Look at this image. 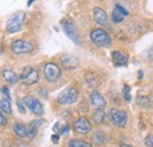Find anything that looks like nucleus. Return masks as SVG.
I'll return each instance as SVG.
<instances>
[{
  "instance_id": "nucleus-20",
  "label": "nucleus",
  "mask_w": 153,
  "mask_h": 147,
  "mask_svg": "<svg viewBox=\"0 0 153 147\" xmlns=\"http://www.w3.org/2000/svg\"><path fill=\"white\" fill-rule=\"evenodd\" d=\"M13 131H14V134L19 138H26L27 137V128L24 124H20V122H17L14 124L13 126Z\"/></svg>"
},
{
  "instance_id": "nucleus-8",
  "label": "nucleus",
  "mask_w": 153,
  "mask_h": 147,
  "mask_svg": "<svg viewBox=\"0 0 153 147\" xmlns=\"http://www.w3.org/2000/svg\"><path fill=\"white\" fill-rule=\"evenodd\" d=\"M110 118H111V121L117 127H125L126 124H127V113L125 111L111 108Z\"/></svg>"
},
{
  "instance_id": "nucleus-23",
  "label": "nucleus",
  "mask_w": 153,
  "mask_h": 147,
  "mask_svg": "<svg viewBox=\"0 0 153 147\" xmlns=\"http://www.w3.org/2000/svg\"><path fill=\"white\" fill-rule=\"evenodd\" d=\"M93 141L96 143L97 145H102L106 143V135L104 134V132L101 131H97L93 135Z\"/></svg>"
},
{
  "instance_id": "nucleus-1",
  "label": "nucleus",
  "mask_w": 153,
  "mask_h": 147,
  "mask_svg": "<svg viewBox=\"0 0 153 147\" xmlns=\"http://www.w3.org/2000/svg\"><path fill=\"white\" fill-rule=\"evenodd\" d=\"M26 19V14L24 11H18L16 12L13 16H11L10 19L6 22V31L11 34L19 32L20 30L22 28V25L25 22Z\"/></svg>"
},
{
  "instance_id": "nucleus-24",
  "label": "nucleus",
  "mask_w": 153,
  "mask_h": 147,
  "mask_svg": "<svg viewBox=\"0 0 153 147\" xmlns=\"http://www.w3.org/2000/svg\"><path fill=\"white\" fill-rule=\"evenodd\" d=\"M86 80H87V82L90 84V86H98V84H99V79H98V76H97L96 74L87 73Z\"/></svg>"
},
{
  "instance_id": "nucleus-27",
  "label": "nucleus",
  "mask_w": 153,
  "mask_h": 147,
  "mask_svg": "<svg viewBox=\"0 0 153 147\" xmlns=\"http://www.w3.org/2000/svg\"><path fill=\"white\" fill-rule=\"evenodd\" d=\"M145 145L147 147H153V135H149L145 138Z\"/></svg>"
},
{
  "instance_id": "nucleus-33",
  "label": "nucleus",
  "mask_w": 153,
  "mask_h": 147,
  "mask_svg": "<svg viewBox=\"0 0 153 147\" xmlns=\"http://www.w3.org/2000/svg\"><path fill=\"white\" fill-rule=\"evenodd\" d=\"M53 131H54V132H60V131H59V122H57V124L54 125V127H53Z\"/></svg>"
},
{
  "instance_id": "nucleus-3",
  "label": "nucleus",
  "mask_w": 153,
  "mask_h": 147,
  "mask_svg": "<svg viewBox=\"0 0 153 147\" xmlns=\"http://www.w3.org/2000/svg\"><path fill=\"white\" fill-rule=\"evenodd\" d=\"M61 27H62L65 34L70 38L76 45H80L81 44V39L79 37V34H78L76 25H74V22L71 19H64L61 21Z\"/></svg>"
},
{
  "instance_id": "nucleus-32",
  "label": "nucleus",
  "mask_w": 153,
  "mask_h": 147,
  "mask_svg": "<svg viewBox=\"0 0 153 147\" xmlns=\"http://www.w3.org/2000/svg\"><path fill=\"white\" fill-rule=\"evenodd\" d=\"M147 55H149V59L150 60H153V46L149 50V53H147Z\"/></svg>"
},
{
  "instance_id": "nucleus-10",
  "label": "nucleus",
  "mask_w": 153,
  "mask_h": 147,
  "mask_svg": "<svg viewBox=\"0 0 153 147\" xmlns=\"http://www.w3.org/2000/svg\"><path fill=\"white\" fill-rule=\"evenodd\" d=\"M91 122L90 120L86 118V117H81L76 120L73 125V129L76 133H79V134H87L88 132H91Z\"/></svg>"
},
{
  "instance_id": "nucleus-29",
  "label": "nucleus",
  "mask_w": 153,
  "mask_h": 147,
  "mask_svg": "<svg viewBox=\"0 0 153 147\" xmlns=\"http://www.w3.org/2000/svg\"><path fill=\"white\" fill-rule=\"evenodd\" d=\"M1 92L5 94V97H6V99H8V100H11V92H10V90H8V87H2L1 88Z\"/></svg>"
},
{
  "instance_id": "nucleus-9",
  "label": "nucleus",
  "mask_w": 153,
  "mask_h": 147,
  "mask_svg": "<svg viewBox=\"0 0 153 147\" xmlns=\"http://www.w3.org/2000/svg\"><path fill=\"white\" fill-rule=\"evenodd\" d=\"M44 74H45V78L50 82H54V81H57L58 79L60 78L61 71H60V68H59V66H58L57 64L48 62L44 67Z\"/></svg>"
},
{
  "instance_id": "nucleus-28",
  "label": "nucleus",
  "mask_w": 153,
  "mask_h": 147,
  "mask_svg": "<svg viewBox=\"0 0 153 147\" xmlns=\"http://www.w3.org/2000/svg\"><path fill=\"white\" fill-rule=\"evenodd\" d=\"M7 122H8V121H7V118L5 117L4 113L0 112V126H6Z\"/></svg>"
},
{
  "instance_id": "nucleus-17",
  "label": "nucleus",
  "mask_w": 153,
  "mask_h": 147,
  "mask_svg": "<svg viewBox=\"0 0 153 147\" xmlns=\"http://www.w3.org/2000/svg\"><path fill=\"white\" fill-rule=\"evenodd\" d=\"M137 105L143 107V108H152L153 98L146 97V95H140V97L137 98Z\"/></svg>"
},
{
  "instance_id": "nucleus-13",
  "label": "nucleus",
  "mask_w": 153,
  "mask_h": 147,
  "mask_svg": "<svg viewBox=\"0 0 153 147\" xmlns=\"http://www.w3.org/2000/svg\"><path fill=\"white\" fill-rule=\"evenodd\" d=\"M127 14H128V12L123 6L115 5L114 10L112 11V20H113V22H117V24L118 22H121Z\"/></svg>"
},
{
  "instance_id": "nucleus-4",
  "label": "nucleus",
  "mask_w": 153,
  "mask_h": 147,
  "mask_svg": "<svg viewBox=\"0 0 153 147\" xmlns=\"http://www.w3.org/2000/svg\"><path fill=\"white\" fill-rule=\"evenodd\" d=\"M78 98H79V92L76 87H68L59 94L58 102L60 105H71L76 102Z\"/></svg>"
},
{
  "instance_id": "nucleus-31",
  "label": "nucleus",
  "mask_w": 153,
  "mask_h": 147,
  "mask_svg": "<svg viewBox=\"0 0 153 147\" xmlns=\"http://www.w3.org/2000/svg\"><path fill=\"white\" fill-rule=\"evenodd\" d=\"M51 139H52V141H53L54 144H57L58 141H59V135H58V134H53Z\"/></svg>"
},
{
  "instance_id": "nucleus-30",
  "label": "nucleus",
  "mask_w": 153,
  "mask_h": 147,
  "mask_svg": "<svg viewBox=\"0 0 153 147\" xmlns=\"http://www.w3.org/2000/svg\"><path fill=\"white\" fill-rule=\"evenodd\" d=\"M70 131V126L68 125H65V126H62V128L60 129V133L61 134H65V133H67Z\"/></svg>"
},
{
  "instance_id": "nucleus-11",
  "label": "nucleus",
  "mask_w": 153,
  "mask_h": 147,
  "mask_svg": "<svg viewBox=\"0 0 153 147\" xmlns=\"http://www.w3.org/2000/svg\"><path fill=\"white\" fill-rule=\"evenodd\" d=\"M60 61H61V65L65 68H67V70L78 68L79 65H80L79 59L76 58V55H72V54H64L60 58Z\"/></svg>"
},
{
  "instance_id": "nucleus-2",
  "label": "nucleus",
  "mask_w": 153,
  "mask_h": 147,
  "mask_svg": "<svg viewBox=\"0 0 153 147\" xmlns=\"http://www.w3.org/2000/svg\"><path fill=\"white\" fill-rule=\"evenodd\" d=\"M90 38H91L92 42L94 45H97L98 47H107L112 42L110 34L105 30H102V28H96V30H93L91 32V34H90Z\"/></svg>"
},
{
  "instance_id": "nucleus-37",
  "label": "nucleus",
  "mask_w": 153,
  "mask_h": 147,
  "mask_svg": "<svg viewBox=\"0 0 153 147\" xmlns=\"http://www.w3.org/2000/svg\"><path fill=\"white\" fill-rule=\"evenodd\" d=\"M0 53H1V47H0Z\"/></svg>"
},
{
  "instance_id": "nucleus-18",
  "label": "nucleus",
  "mask_w": 153,
  "mask_h": 147,
  "mask_svg": "<svg viewBox=\"0 0 153 147\" xmlns=\"http://www.w3.org/2000/svg\"><path fill=\"white\" fill-rule=\"evenodd\" d=\"M0 112L4 114H12V107H11V102L8 99L6 98H0Z\"/></svg>"
},
{
  "instance_id": "nucleus-25",
  "label": "nucleus",
  "mask_w": 153,
  "mask_h": 147,
  "mask_svg": "<svg viewBox=\"0 0 153 147\" xmlns=\"http://www.w3.org/2000/svg\"><path fill=\"white\" fill-rule=\"evenodd\" d=\"M123 94H124V98H125L126 101H131V88H130L128 85H125V86H124Z\"/></svg>"
},
{
  "instance_id": "nucleus-22",
  "label": "nucleus",
  "mask_w": 153,
  "mask_h": 147,
  "mask_svg": "<svg viewBox=\"0 0 153 147\" xmlns=\"http://www.w3.org/2000/svg\"><path fill=\"white\" fill-rule=\"evenodd\" d=\"M68 147H92V144L88 141H84V140L72 139L68 141Z\"/></svg>"
},
{
  "instance_id": "nucleus-16",
  "label": "nucleus",
  "mask_w": 153,
  "mask_h": 147,
  "mask_svg": "<svg viewBox=\"0 0 153 147\" xmlns=\"http://www.w3.org/2000/svg\"><path fill=\"white\" fill-rule=\"evenodd\" d=\"M42 122H44L42 120H33V121H31V124H30V126L27 128V137L30 139H34L37 137L39 127L42 125Z\"/></svg>"
},
{
  "instance_id": "nucleus-34",
  "label": "nucleus",
  "mask_w": 153,
  "mask_h": 147,
  "mask_svg": "<svg viewBox=\"0 0 153 147\" xmlns=\"http://www.w3.org/2000/svg\"><path fill=\"white\" fill-rule=\"evenodd\" d=\"M120 147H133V146H131V145H127V144H121V145H120Z\"/></svg>"
},
{
  "instance_id": "nucleus-7",
  "label": "nucleus",
  "mask_w": 153,
  "mask_h": 147,
  "mask_svg": "<svg viewBox=\"0 0 153 147\" xmlns=\"http://www.w3.org/2000/svg\"><path fill=\"white\" fill-rule=\"evenodd\" d=\"M25 106L27 108H30L31 112L38 117H41L44 114V107H42V104L39 101L38 99H36L34 97H31V95H27L22 99Z\"/></svg>"
},
{
  "instance_id": "nucleus-26",
  "label": "nucleus",
  "mask_w": 153,
  "mask_h": 147,
  "mask_svg": "<svg viewBox=\"0 0 153 147\" xmlns=\"http://www.w3.org/2000/svg\"><path fill=\"white\" fill-rule=\"evenodd\" d=\"M17 107H18V110H19L20 113H22V114H25V113H26V106H25L24 101H21V100H17Z\"/></svg>"
},
{
  "instance_id": "nucleus-15",
  "label": "nucleus",
  "mask_w": 153,
  "mask_h": 147,
  "mask_svg": "<svg viewBox=\"0 0 153 147\" xmlns=\"http://www.w3.org/2000/svg\"><path fill=\"white\" fill-rule=\"evenodd\" d=\"M112 61H113L114 66H117V67L126 66L127 65V58H126V55L123 54L119 51H113L112 52Z\"/></svg>"
},
{
  "instance_id": "nucleus-36",
  "label": "nucleus",
  "mask_w": 153,
  "mask_h": 147,
  "mask_svg": "<svg viewBox=\"0 0 153 147\" xmlns=\"http://www.w3.org/2000/svg\"><path fill=\"white\" fill-rule=\"evenodd\" d=\"M34 0H30V2H28V5H31V2H33Z\"/></svg>"
},
{
  "instance_id": "nucleus-14",
  "label": "nucleus",
  "mask_w": 153,
  "mask_h": 147,
  "mask_svg": "<svg viewBox=\"0 0 153 147\" xmlns=\"http://www.w3.org/2000/svg\"><path fill=\"white\" fill-rule=\"evenodd\" d=\"M93 18H94V20H96V22L98 25L104 26V25L107 24V14H106V12H105L102 8H100V7H96V8L93 10Z\"/></svg>"
},
{
  "instance_id": "nucleus-5",
  "label": "nucleus",
  "mask_w": 153,
  "mask_h": 147,
  "mask_svg": "<svg viewBox=\"0 0 153 147\" xmlns=\"http://www.w3.org/2000/svg\"><path fill=\"white\" fill-rule=\"evenodd\" d=\"M20 80L25 85H33L39 81L38 71L32 66H26L22 70V73L20 74Z\"/></svg>"
},
{
  "instance_id": "nucleus-6",
  "label": "nucleus",
  "mask_w": 153,
  "mask_h": 147,
  "mask_svg": "<svg viewBox=\"0 0 153 147\" xmlns=\"http://www.w3.org/2000/svg\"><path fill=\"white\" fill-rule=\"evenodd\" d=\"M34 46L32 42L26 41V40H14L11 44V50L16 54H27L33 51Z\"/></svg>"
},
{
  "instance_id": "nucleus-21",
  "label": "nucleus",
  "mask_w": 153,
  "mask_h": 147,
  "mask_svg": "<svg viewBox=\"0 0 153 147\" xmlns=\"http://www.w3.org/2000/svg\"><path fill=\"white\" fill-rule=\"evenodd\" d=\"M105 119H106V114H105L104 110L99 108V110H97L93 113V121L96 124H102V122H105Z\"/></svg>"
},
{
  "instance_id": "nucleus-35",
  "label": "nucleus",
  "mask_w": 153,
  "mask_h": 147,
  "mask_svg": "<svg viewBox=\"0 0 153 147\" xmlns=\"http://www.w3.org/2000/svg\"><path fill=\"white\" fill-rule=\"evenodd\" d=\"M139 78H143V72H141V71L139 72Z\"/></svg>"
},
{
  "instance_id": "nucleus-19",
  "label": "nucleus",
  "mask_w": 153,
  "mask_h": 147,
  "mask_svg": "<svg viewBox=\"0 0 153 147\" xmlns=\"http://www.w3.org/2000/svg\"><path fill=\"white\" fill-rule=\"evenodd\" d=\"M2 76H4V79L7 81V82H10V84H16L17 81H18V75L14 73L12 70H4L2 71Z\"/></svg>"
},
{
  "instance_id": "nucleus-12",
  "label": "nucleus",
  "mask_w": 153,
  "mask_h": 147,
  "mask_svg": "<svg viewBox=\"0 0 153 147\" xmlns=\"http://www.w3.org/2000/svg\"><path fill=\"white\" fill-rule=\"evenodd\" d=\"M90 101H91L92 106L96 107L97 110H99V108L104 110L105 106H106V101H105L104 97L98 92V91H93V92L90 94Z\"/></svg>"
}]
</instances>
